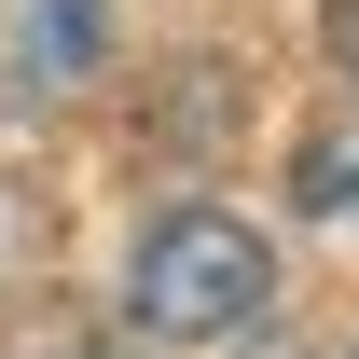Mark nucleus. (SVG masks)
Returning <instances> with one entry per match:
<instances>
[{"label":"nucleus","instance_id":"nucleus-2","mask_svg":"<svg viewBox=\"0 0 359 359\" xmlns=\"http://www.w3.org/2000/svg\"><path fill=\"white\" fill-rule=\"evenodd\" d=\"M304 208H359V138H346V152H332V138L304 152Z\"/></svg>","mask_w":359,"mask_h":359},{"label":"nucleus","instance_id":"nucleus-3","mask_svg":"<svg viewBox=\"0 0 359 359\" xmlns=\"http://www.w3.org/2000/svg\"><path fill=\"white\" fill-rule=\"evenodd\" d=\"M318 42H332V69H359V0H318Z\"/></svg>","mask_w":359,"mask_h":359},{"label":"nucleus","instance_id":"nucleus-4","mask_svg":"<svg viewBox=\"0 0 359 359\" xmlns=\"http://www.w3.org/2000/svg\"><path fill=\"white\" fill-rule=\"evenodd\" d=\"M69 359H125V346H69Z\"/></svg>","mask_w":359,"mask_h":359},{"label":"nucleus","instance_id":"nucleus-1","mask_svg":"<svg viewBox=\"0 0 359 359\" xmlns=\"http://www.w3.org/2000/svg\"><path fill=\"white\" fill-rule=\"evenodd\" d=\"M263 304H276V249L235 208H166L125 263V318L152 346H235V332H263Z\"/></svg>","mask_w":359,"mask_h":359}]
</instances>
